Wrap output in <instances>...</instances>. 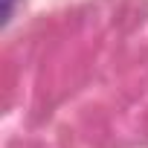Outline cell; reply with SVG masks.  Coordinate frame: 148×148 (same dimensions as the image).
I'll return each instance as SVG.
<instances>
[{"mask_svg": "<svg viewBox=\"0 0 148 148\" xmlns=\"http://www.w3.org/2000/svg\"><path fill=\"white\" fill-rule=\"evenodd\" d=\"M12 12H15V0H3V23L12 21Z\"/></svg>", "mask_w": 148, "mask_h": 148, "instance_id": "cell-1", "label": "cell"}]
</instances>
